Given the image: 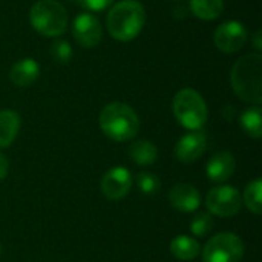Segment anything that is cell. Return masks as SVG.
I'll list each match as a JSON object with an SVG mask.
<instances>
[{
    "instance_id": "4316f807",
    "label": "cell",
    "mask_w": 262,
    "mask_h": 262,
    "mask_svg": "<svg viewBox=\"0 0 262 262\" xmlns=\"http://www.w3.org/2000/svg\"><path fill=\"white\" fill-rule=\"evenodd\" d=\"M0 256H2V246H0Z\"/></svg>"
},
{
    "instance_id": "484cf974",
    "label": "cell",
    "mask_w": 262,
    "mask_h": 262,
    "mask_svg": "<svg viewBox=\"0 0 262 262\" xmlns=\"http://www.w3.org/2000/svg\"><path fill=\"white\" fill-rule=\"evenodd\" d=\"M262 31L261 29H258L256 32H255V35H253V45H255V48L258 49V51H261L262 49Z\"/></svg>"
},
{
    "instance_id": "2e32d148",
    "label": "cell",
    "mask_w": 262,
    "mask_h": 262,
    "mask_svg": "<svg viewBox=\"0 0 262 262\" xmlns=\"http://www.w3.org/2000/svg\"><path fill=\"white\" fill-rule=\"evenodd\" d=\"M170 253L180 261H193L201 253V246L195 238L180 235L170 243Z\"/></svg>"
},
{
    "instance_id": "44dd1931",
    "label": "cell",
    "mask_w": 262,
    "mask_h": 262,
    "mask_svg": "<svg viewBox=\"0 0 262 262\" xmlns=\"http://www.w3.org/2000/svg\"><path fill=\"white\" fill-rule=\"evenodd\" d=\"M49 54L52 57V60L55 63H60V64H66L72 60V46L68 40H55L52 45H51V49H49Z\"/></svg>"
},
{
    "instance_id": "6da1fadb",
    "label": "cell",
    "mask_w": 262,
    "mask_h": 262,
    "mask_svg": "<svg viewBox=\"0 0 262 262\" xmlns=\"http://www.w3.org/2000/svg\"><path fill=\"white\" fill-rule=\"evenodd\" d=\"M230 81L235 94L255 106L262 103V55L247 54L239 58L230 72Z\"/></svg>"
},
{
    "instance_id": "603a6c76",
    "label": "cell",
    "mask_w": 262,
    "mask_h": 262,
    "mask_svg": "<svg viewBox=\"0 0 262 262\" xmlns=\"http://www.w3.org/2000/svg\"><path fill=\"white\" fill-rule=\"evenodd\" d=\"M213 227V216L209 212H200L195 215L190 224V230L195 236H206Z\"/></svg>"
},
{
    "instance_id": "277c9868",
    "label": "cell",
    "mask_w": 262,
    "mask_h": 262,
    "mask_svg": "<svg viewBox=\"0 0 262 262\" xmlns=\"http://www.w3.org/2000/svg\"><path fill=\"white\" fill-rule=\"evenodd\" d=\"M173 115L178 123L189 130H200L209 117L207 104L200 92L186 88L177 92L172 103Z\"/></svg>"
},
{
    "instance_id": "4fadbf2b",
    "label": "cell",
    "mask_w": 262,
    "mask_h": 262,
    "mask_svg": "<svg viewBox=\"0 0 262 262\" xmlns=\"http://www.w3.org/2000/svg\"><path fill=\"white\" fill-rule=\"evenodd\" d=\"M235 169H236L235 157L230 152L224 150V152L215 154L209 160L207 167H206V173H207V178L210 181H213L216 184H223L232 178V175L235 173Z\"/></svg>"
},
{
    "instance_id": "52a82bcc",
    "label": "cell",
    "mask_w": 262,
    "mask_h": 262,
    "mask_svg": "<svg viewBox=\"0 0 262 262\" xmlns=\"http://www.w3.org/2000/svg\"><path fill=\"white\" fill-rule=\"evenodd\" d=\"M206 206L210 215L230 218L241 210L243 198L238 189H235L233 186H218L207 193Z\"/></svg>"
},
{
    "instance_id": "8992f818",
    "label": "cell",
    "mask_w": 262,
    "mask_h": 262,
    "mask_svg": "<svg viewBox=\"0 0 262 262\" xmlns=\"http://www.w3.org/2000/svg\"><path fill=\"white\" fill-rule=\"evenodd\" d=\"M244 256V243L230 232L215 235L203 249L204 262H241Z\"/></svg>"
},
{
    "instance_id": "7c38bea8",
    "label": "cell",
    "mask_w": 262,
    "mask_h": 262,
    "mask_svg": "<svg viewBox=\"0 0 262 262\" xmlns=\"http://www.w3.org/2000/svg\"><path fill=\"white\" fill-rule=\"evenodd\" d=\"M169 201L173 209L183 213L196 212L201 206V196L195 186L187 183H178L175 184L169 192Z\"/></svg>"
},
{
    "instance_id": "9a60e30c",
    "label": "cell",
    "mask_w": 262,
    "mask_h": 262,
    "mask_svg": "<svg viewBox=\"0 0 262 262\" xmlns=\"http://www.w3.org/2000/svg\"><path fill=\"white\" fill-rule=\"evenodd\" d=\"M20 115L12 109L0 111V149L9 147L20 130Z\"/></svg>"
},
{
    "instance_id": "ac0fdd59",
    "label": "cell",
    "mask_w": 262,
    "mask_h": 262,
    "mask_svg": "<svg viewBox=\"0 0 262 262\" xmlns=\"http://www.w3.org/2000/svg\"><path fill=\"white\" fill-rule=\"evenodd\" d=\"M190 12L200 20H215L224 11V0H190Z\"/></svg>"
},
{
    "instance_id": "ba28073f",
    "label": "cell",
    "mask_w": 262,
    "mask_h": 262,
    "mask_svg": "<svg viewBox=\"0 0 262 262\" xmlns=\"http://www.w3.org/2000/svg\"><path fill=\"white\" fill-rule=\"evenodd\" d=\"M213 43L224 54L238 52L247 43V29L238 20H227L216 28Z\"/></svg>"
},
{
    "instance_id": "d4e9b609",
    "label": "cell",
    "mask_w": 262,
    "mask_h": 262,
    "mask_svg": "<svg viewBox=\"0 0 262 262\" xmlns=\"http://www.w3.org/2000/svg\"><path fill=\"white\" fill-rule=\"evenodd\" d=\"M8 172H9V161L3 154H0V181L8 177Z\"/></svg>"
},
{
    "instance_id": "8fae6325",
    "label": "cell",
    "mask_w": 262,
    "mask_h": 262,
    "mask_svg": "<svg viewBox=\"0 0 262 262\" xmlns=\"http://www.w3.org/2000/svg\"><path fill=\"white\" fill-rule=\"evenodd\" d=\"M207 149V135L203 130H190L175 144V158L183 164H192Z\"/></svg>"
},
{
    "instance_id": "9c48e42d",
    "label": "cell",
    "mask_w": 262,
    "mask_h": 262,
    "mask_svg": "<svg viewBox=\"0 0 262 262\" xmlns=\"http://www.w3.org/2000/svg\"><path fill=\"white\" fill-rule=\"evenodd\" d=\"M132 175L126 167H112L103 175L100 189L109 201H120L127 196L132 189Z\"/></svg>"
},
{
    "instance_id": "d6986e66",
    "label": "cell",
    "mask_w": 262,
    "mask_h": 262,
    "mask_svg": "<svg viewBox=\"0 0 262 262\" xmlns=\"http://www.w3.org/2000/svg\"><path fill=\"white\" fill-rule=\"evenodd\" d=\"M241 126L247 135L255 140L262 137V112L259 106H252L246 109L241 115Z\"/></svg>"
},
{
    "instance_id": "3957f363",
    "label": "cell",
    "mask_w": 262,
    "mask_h": 262,
    "mask_svg": "<svg viewBox=\"0 0 262 262\" xmlns=\"http://www.w3.org/2000/svg\"><path fill=\"white\" fill-rule=\"evenodd\" d=\"M98 124L107 138L123 143L132 140L138 134L140 118L129 104L115 101L101 109Z\"/></svg>"
},
{
    "instance_id": "5bb4252c",
    "label": "cell",
    "mask_w": 262,
    "mask_h": 262,
    "mask_svg": "<svg viewBox=\"0 0 262 262\" xmlns=\"http://www.w3.org/2000/svg\"><path fill=\"white\" fill-rule=\"evenodd\" d=\"M38 75H40V64L31 57L15 61L9 71V80L12 81V84L18 88H28L34 84Z\"/></svg>"
},
{
    "instance_id": "5b68a950",
    "label": "cell",
    "mask_w": 262,
    "mask_h": 262,
    "mask_svg": "<svg viewBox=\"0 0 262 262\" xmlns=\"http://www.w3.org/2000/svg\"><path fill=\"white\" fill-rule=\"evenodd\" d=\"M31 26L45 37H58L68 28V14L57 0H38L29 11Z\"/></svg>"
},
{
    "instance_id": "83f0119b",
    "label": "cell",
    "mask_w": 262,
    "mask_h": 262,
    "mask_svg": "<svg viewBox=\"0 0 262 262\" xmlns=\"http://www.w3.org/2000/svg\"><path fill=\"white\" fill-rule=\"evenodd\" d=\"M173 2H180V0H173Z\"/></svg>"
},
{
    "instance_id": "e0dca14e",
    "label": "cell",
    "mask_w": 262,
    "mask_h": 262,
    "mask_svg": "<svg viewBox=\"0 0 262 262\" xmlns=\"http://www.w3.org/2000/svg\"><path fill=\"white\" fill-rule=\"evenodd\" d=\"M129 157L138 166H150L158 158V149L147 140H137L129 146Z\"/></svg>"
},
{
    "instance_id": "7402d4cb",
    "label": "cell",
    "mask_w": 262,
    "mask_h": 262,
    "mask_svg": "<svg viewBox=\"0 0 262 262\" xmlns=\"http://www.w3.org/2000/svg\"><path fill=\"white\" fill-rule=\"evenodd\" d=\"M137 186L144 195H157L161 187V181L155 173L141 172L137 175Z\"/></svg>"
},
{
    "instance_id": "ffe728a7",
    "label": "cell",
    "mask_w": 262,
    "mask_h": 262,
    "mask_svg": "<svg viewBox=\"0 0 262 262\" xmlns=\"http://www.w3.org/2000/svg\"><path fill=\"white\" fill-rule=\"evenodd\" d=\"M262 181L259 178L250 181L247 186H246V190H244V196L243 198V203L246 204V207L255 213V215H261L262 212Z\"/></svg>"
},
{
    "instance_id": "7a4b0ae2",
    "label": "cell",
    "mask_w": 262,
    "mask_h": 262,
    "mask_svg": "<svg viewBox=\"0 0 262 262\" xmlns=\"http://www.w3.org/2000/svg\"><path fill=\"white\" fill-rule=\"evenodd\" d=\"M146 23L144 6L137 0H121L107 12L109 34L118 41H130L140 35Z\"/></svg>"
},
{
    "instance_id": "cb8c5ba5",
    "label": "cell",
    "mask_w": 262,
    "mask_h": 262,
    "mask_svg": "<svg viewBox=\"0 0 262 262\" xmlns=\"http://www.w3.org/2000/svg\"><path fill=\"white\" fill-rule=\"evenodd\" d=\"M77 3L86 11L100 12V11L107 9L114 3V0H77Z\"/></svg>"
},
{
    "instance_id": "30bf717a",
    "label": "cell",
    "mask_w": 262,
    "mask_h": 262,
    "mask_svg": "<svg viewBox=\"0 0 262 262\" xmlns=\"http://www.w3.org/2000/svg\"><path fill=\"white\" fill-rule=\"evenodd\" d=\"M72 32L77 40V43L86 49L95 48L100 45L103 37V29L95 15L91 12H83L75 17L72 25Z\"/></svg>"
}]
</instances>
